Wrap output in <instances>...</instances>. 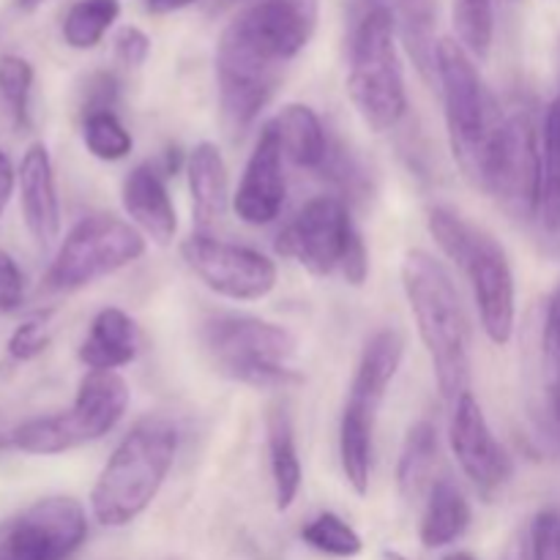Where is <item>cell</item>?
Segmentation results:
<instances>
[{"mask_svg": "<svg viewBox=\"0 0 560 560\" xmlns=\"http://www.w3.org/2000/svg\"><path fill=\"white\" fill-rule=\"evenodd\" d=\"M405 359V337L397 328H383V331L372 334L370 342L361 350L359 366L350 388L372 394V397L386 399L388 388H392L394 377H397L399 366Z\"/></svg>", "mask_w": 560, "mask_h": 560, "instance_id": "d4e9b609", "label": "cell"}, {"mask_svg": "<svg viewBox=\"0 0 560 560\" xmlns=\"http://www.w3.org/2000/svg\"><path fill=\"white\" fill-rule=\"evenodd\" d=\"M208 361L228 381L252 388H288L301 383L295 366L299 339L271 320L241 312H217L200 326Z\"/></svg>", "mask_w": 560, "mask_h": 560, "instance_id": "5b68a950", "label": "cell"}, {"mask_svg": "<svg viewBox=\"0 0 560 560\" xmlns=\"http://www.w3.org/2000/svg\"><path fill=\"white\" fill-rule=\"evenodd\" d=\"M452 16L457 42L470 58L485 60L495 36V0H452Z\"/></svg>", "mask_w": 560, "mask_h": 560, "instance_id": "83f0119b", "label": "cell"}, {"mask_svg": "<svg viewBox=\"0 0 560 560\" xmlns=\"http://www.w3.org/2000/svg\"><path fill=\"white\" fill-rule=\"evenodd\" d=\"M284 153L279 145V137L271 124L262 126L257 137L255 151L246 159L244 175H241L238 191L233 195V211L241 222L252 228L271 224L279 217L288 195V180H284Z\"/></svg>", "mask_w": 560, "mask_h": 560, "instance_id": "9a60e30c", "label": "cell"}, {"mask_svg": "<svg viewBox=\"0 0 560 560\" xmlns=\"http://www.w3.org/2000/svg\"><path fill=\"white\" fill-rule=\"evenodd\" d=\"M402 290L446 402L470 392V323L452 273L424 249L402 260Z\"/></svg>", "mask_w": 560, "mask_h": 560, "instance_id": "7a4b0ae2", "label": "cell"}, {"mask_svg": "<svg viewBox=\"0 0 560 560\" xmlns=\"http://www.w3.org/2000/svg\"><path fill=\"white\" fill-rule=\"evenodd\" d=\"M14 184H16V173L14 167H11V159L0 151V213H3V208L9 206V197L11 191H14Z\"/></svg>", "mask_w": 560, "mask_h": 560, "instance_id": "8d00e7d4", "label": "cell"}, {"mask_svg": "<svg viewBox=\"0 0 560 560\" xmlns=\"http://www.w3.org/2000/svg\"><path fill=\"white\" fill-rule=\"evenodd\" d=\"M427 228L443 255L468 277L487 339L498 348L512 342L517 326V284L506 249L498 244L495 235L476 228L446 206L430 208Z\"/></svg>", "mask_w": 560, "mask_h": 560, "instance_id": "277c9868", "label": "cell"}, {"mask_svg": "<svg viewBox=\"0 0 560 560\" xmlns=\"http://www.w3.org/2000/svg\"><path fill=\"white\" fill-rule=\"evenodd\" d=\"M25 301V277L9 252L0 249V312L20 310Z\"/></svg>", "mask_w": 560, "mask_h": 560, "instance_id": "e575fe53", "label": "cell"}, {"mask_svg": "<svg viewBox=\"0 0 560 560\" xmlns=\"http://www.w3.org/2000/svg\"><path fill=\"white\" fill-rule=\"evenodd\" d=\"M443 560H476L470 552H452V556H446Z\"/></svg>", "mask_w": 560, "mask_h": 560, "instance_id": "ab89813d", "label": "cell"}, {"mask_svg": "<svg viewBox=\"0 0 560 560\" xmlns=\"http://www.w3.org/2000/svg\"><path fill=\"white\" fill-rule=\"evenodd\" d=\"M474 184L495 197L514 217L539 219L541 137L528 113L517 109L503 115Z\"/></svg>", "mask_w": 560, "mask_h": 560, "instance_id": "30bf717a", "label": "cell"}, {"mask_svg": "<svg viewBox=\"0 0 560 560\" xmlns=\"http://www.w3.org/2000/svg\"><path fill=\"white\" fill-rule=\"evenodd\" d=\"M31 91L33 66L20 55H3L0 58V98L20 129H27L31 124Z\"/></svg>", "mask_w": 560, "mask_h": 560, "instance_id": "4dcf8cb0", "label": "cell"}, {"mask_svg": "<svg viewBox=\"0 0 560 560\" xmlns=\"http://www.w3.org/2000/svg\"><path fill=\"white\" fill-rule=\"evenodd\" d=\"M82 142L88 153L102 162H120L135 148V137L113 109H93L82 118Z\"/></svg>", "mask_w": 560, "mask_h": 560, "instance_id": "f1b7e54d", "label": "cell"}, {"mask_svg": "<svg viewBox=\"0 0 560 560\" xmlns=\"http://www.w3.org/2000/svg\"><path fill=\"white\" fill-rule=\"evenodd\" d=\"M129 399V383L118 372H88L69 410L22 421L11 432V443L33 457L74 452L109 435L124 419Z\"/></svg>", "mask_w": 560, "mask_h": 560, "instance_id": "52a82bcc", "label": "cell"}, {"mask_svg": "<svg viewBox=\"0 0 560 560\" xmlns=\"http://www.w3.org/2000/svg\"><path fill=\"white\" fill-rule=\"evenodd\" d=\"M88 517L74 498H44L0 523V560H69L85 545Z\"/></svg>", "mask_w": 560, "mask_h": 560, "instance_id": "7c38bea8", "label": "cell"}, {"mask_svg": "<svg viewBox=\"0 0 560 560\" xmlns=\"http://www.w3.org/2000/svg\"><path fill=\"white\" fill-rule=\"evenodd\" d=\"M180 257L189 271L222 299L246 304L266 299L277 288L279 271L271 257L211 233H191L180 244Z\"/></svg>", "mask_w": 560, "mask_h": 560, "instance_id": "8fae6325", "label": "cell"}, {"mask_svg": "<svg viewBox=\"0 0 560 560\" xmlns=\"http://www.w3.org/2000/svg\"><path fill=\"white\" fill-rule=\"evenodd\" d=\"M558 88H560V82H558Z\"/></svg>", "mask_w": 560, "mask_h": 560, "instance_id": "7bdbcfd3", "label": "cell"}, {"mask_svg": "<svg viewBox=\"0 0 560 560\" xmlns=\"http://www.w3.org/2000/svg\"><path fill=\"white\" fill-rule=\"evenodd\" d=\"M383 560H405V558L397 556V552H386V556H383Z\"/></svg>", "mask_w": 560, "mask_h": 560, "instance_id": "60d3db41", "label": "cell"}, {"mask_svg": "<svg viewBox=\"0 0 560 560\" xmlns=\"http://www.w3.org/2000/svg\"><path fill=\"white\" fill-rule=\"evenodd\" d=\"M528 560H560V512L545 509L530 523Z\"/></svg>", "mask_w": 560, "mask_h": 560, "instance_id": "d6a6232c", "label": "cell"}, {"mask_svg": "<svg viewBox=\"0 0 560 560\" xmlns=\"http://www.w3.org/2000/svg\"><path fill=\"white\" fill-rule=\"evenodd\" d=\"M142 337L135 317L118 306H104L91 320L88 337L82 339L77 359L91 372H118L140 355Z\"/></svg>", "mask_w": 560, "mask_h": 560, "instance_id": "ffe728a7", "label": "cell"}, {"mask_svg": "<svg viewBox=\"0 0 560 560\" xmlns=\"http://www.w3.org/2000/svg\"><path fill=\"white\" fill-rule=\"evenodd\" d=\"M164 178L167 175L156 164L145 162L137 164L120 186V202H124L129 222L159 246L173 244L175 233H178V213H175Z\"/></svg>", "mask_w": 560, "mask_h": 560, "instance_id": "e0dca14e", "label": "cell"}, {"mask_svg": "<svg viewBox=\"0 0 560 560\" xmlns=\"http://www.w3.org/2000/svg\"><path fill=\"white\" fill-rule=\"evenodd\" d=\"M49 345H52L49 312H38V315L27 317L25 323H20V326L14 328V334L9 337V345H5V350H9L11 359L20 361V364H25V361L38 359V355H42Z\"/></svg>", "mask_w": 560, "mask_h": 560, "instance_id": "1f68e13d", "label": "cell"}, {"mask_svg": "<svg viewBox=\"0 0 560 560\" xmlns=\"http://www.w3.org/2000/svg\"><path fill=\"white\" fill-rule=\"evenodd\" d=\"M438 430L432 421H416L402 441L397 463V490L405 501H419L421 495L432 490L435 485L438 468Z\"/></svg>", "mask_w": 560, "mask_h": 560, "instance_id": "cb8c5ba5", "label": "cell"}, {"mask_svg": "<svg viewBox=\"0 0 560 560\" xmlns=\"http://www.w3.org/2000/svg\"><path fill=\"white\" fill-rule=\"evenodd\" d=\"M195 3V0H151V5L156 11H173V9H184V5Z\"/></svg>", "mask_w": 560, "mask_h": 560, "instance_id": "74e56055", "label": "cell"}, {"mask_svg": "<svg viewBox=\"0 0 560 560\" xmlns=\"http://www.w3.org/2000/svg\"><path fill=\"white\" fill-rule=\"evenodd\" d=\"M348 96L372 131H388L408 113V88L397 49V16L372 3L353 31L348 63Z\"/></svg>", "mask_w": 560, "mask_h": 560, "instance_id": "8992f818", "label": "cell"}, {"mask_svg": "<svg viewBox=\"0 0 560 560\" xmlns=\"http://www.w3.org/2000/svg\"><path fill=\"white\" fill-rule=\"evenodd\" d=\"M541 355H545V370L560 372V284L550 293L541 323Z\"/></svg>", "mask_w": 560, "mask_h": 560, "instance_id": "836d02e7", "label": "cell"}, {"mask_svg": "<svg viewBox=\"0 0 560 560\" xmlns=\"http://www.w3.org/2000/svg\"><path fill=\"white\" fill-rule=\"evenodd\" d=\"M178 441V427L164 416L135 421L93 485V520L104 528H126L142 517L173 470Z\"/></svg>", "mask_w": 560, "mask_h": 560, "instance_id": "3957f363", "label": "cell"}, {"mask_svg": "<svg viewBox=\"0 0 560 560\" xmlns=\"http://www.w3.org/2000/svg\"><path fill=\"white\" fill-rule=\"evenodd\" d=\"M539 222L550 233L560 230V88L541 126V197Z\"/></svg>", "mask_w": 560, "mask_h": 560, "instance_id": "484cf974", "label": "cell"}, {"mask_svg": "<svg viewBox=\"0 0 560 560\" xmlns=\"http://www.w3.org/2000/svg\"><path fill=\"white\" fill-rule=\"evenodd\" d=\"M470 503L457 485L448 479H438L427 492L424 514H421L419 539L427 550H441L463 539L470 528Z\"/></svg>", "mask_w": 560, "mask_h": 560, "instance_id": "603a6c76", "label": "cell"}, {"mask_svg": "<svg viewBox=\"0 0 560 560\" xmlns=\"http://www.w3.org/2000/svg\"><path fill=\"white\" fill-rule=\"evenodd\" d=\"M317 20L320 0H255L228 22L217 44V88L230 135H244L268 107Z\"/></svg>", "mask_w": 560, "mask_h": 560, "instance_id": "6da1fadb", "label": "cell"}, {"mask_svg": "<svg viewBox=\"0 0 560 560\" xmlns=\"http://www.w3.org/2000/svg\"><path fill=\"white\" fill-rule=\"evenodd\" d=\"M435 77L441 82L452 153L470 180L501 126L503 113L481 80L476 60L457 38H441L435 49Z\"/></svg>", "mask_w": 560, "mask_h": 560, "instance_id": "ba28073f", "label": "cell"}, {"mask_svg": "<svg viewBox=\"0 0 560 560\" xmlns=\"http://www.w3.org/2000/svg\"><path fill=\"white\" fill-rule=\"evenodd\" d=\"M268 124L277 131L279 145H282L284 159L290 164L320 173L331 140H328L326 126H323L320 115L315 109L306 107V104H288Z\"/></svg>", "mask_w": 560, "mask_h": 560, "instance_id": "44dd1931", "label": "cell"}, {"mask_svg": "<svg viewBox=\"0 0 560 560\" xmlns=\"http://www.w3.org/2000/svg\"><path fill=\"white\" fill-rule=\"evenodd\" d=\"M145 241L129 219L91 213L69 230L44 282L55 293H74L140 260L145 255Z\"/></svg>", "mask_w": 560, "mask_h": 560, "instance_id": "9c48e42d", "label": "cell"}, {"mask_svg": "<svg viewBox=\"0 0 560 560\" xmlns=\"http://www.w3.org/2000/svg\"><path fill=\"white\" fill-rule=\"evenodd\" d=\"M268 432V463H271L273 503L277 512H288L301 492L304 470H301L299 446H295L293 416L284 405H273L266 419Z\"/></svg>", "mask_w": 560, "mask_h": 560, "instance_id": "7402d4cb", "label": "cell"}, {"mask_svg": "<svg viewBox=\"0 0 560 560\" xmlns=\"http://www.w3.org/2000/svg\"><path fill=\"white\" fill-rule=\"evenodd\" d=\"M383 399L350 388L339 419V463L355 495L364 498L372 481V452H375V424Z\"/></svg>", "mask_w": 560, "mask_h": 560, "instance_id": "ac0fdd59", "label": "cell"}, {"mask_svg": "<svg viewBox=\"0 0 560 560\" xmlns=\"http://www.w3.org/2000/svg\"><path fill=\"white\" fill-rule=\"evenodd\" d=\"M186 178H189L191 213L197 233H211L224 219L230 206V175L222 151L202 140L186 153Z\"/></svg>", "mask_w": 560, "mask_h": 560, "instance_id": "d6986e66", "label": "cell"}, {"mask_svg": "<svg viewBox=\"0 0 560 560\" xmlns=\"http://www.w3.org/2000/svg\"><path fill=\"white\" fill-rule=\"evenodd\" d=\"M301 539L315 552H323L328 558H355L364 550V541L355 534L350 523H345L339 514L323 512L315 520L301 528Z\"/></svg>", "mask_w": 560, "mask_h": 560, "instance_id": "f546056e", "label": "cell"}, {"mask_svg": "<svg viewBox=\"0 0 560 560\" xmlns=\"http://www.w3.org/2000/svg\"><path fill=\"white\" fill-rule=\"evenodd\" d=\"M355 230L342 197H312L279 233L277 252L299 262L312 277H331L342 271V262L353 246Z\"/></svg>", "mask_w": 560, "mask_h": 560, "instance_id": "4fadbf2b", "label": "cell"}, {"mask_svg": "<svg viewBox=\"0 0 560 560\" xmlns=\"http://www.w3.org/2000/svg\"><path fill=\"white\" fill-rule=\"evenodd\" d=\"M151 55V38L140 31V27H120L118 36H115V58L124 66H142Z\"/></svg>", "mask_w": 560, "mask_h": 560, "instance_id": "d590c367", "label": "cell"}, {"mask_svg": "<svg viewBox=\"0 0 560 560\" xmlns=\"http://www.w3.org/2000/svg\"><path fill=\"white\" fill-rule=\"evenodd\" d=\"M16 3H20L25 11H31V9H36V5H42L44 0H16Z\"/></svg>", "mask_w": 560, "mask_h": 560, "instance_id": "f35d334b", "label": "cell"}, {"mask_svg": "<svg viewBox=\"0 0 560 560\" xmlns=\"http://www.w3.org/2000/svg\"><path fill=\"white\" fill-rule=\"evenodd\" d=\"M448 446L454 459L459 463L463 474L470 485L479 490V495L495 498L503 487L512 481L514 463L506 448L492 432L479 399L465 392L452 405V421H448Z\"/></svg>", "mask_w": 560, "mask_h": 560, "instance_id": "5bb4252c", "label": "cell"}, {"mask_svg": "<svg viewBox=\"0 0 560 560\" xmlns=\"http://www.w3.org/2000/svg\"><path fill=\"white\" fill-rule=\"evenodd\" d=\"M512 560H528V556H514Z\"/></svg>", "mask_w": 560, "mask_h": 560, "instance_id": "b9f144b4", "label": "cell"}, {"mask_svg": "<svg viewBox=\"0 0 560 560\" xmlns=\"http://www.w3.org/2000/svg\"><path fill=\"white\" fill-rule=\"evenodd\" d=\"M16 184H20L22 217H25L27 233L42 249H49L60 233V202L58 189H55L52 159H49L44 142H33L22 153Z\"/></svg>", "mask_w": 560, "mask_h": 560, "instance_id": "2e32d148", "label": "cell"}, {"mask_svg": "<svg viewBox=\"0 0 560 560\" xmlns=\"http://www.w3.org/2000/svg\"><path fill=\"white\" fill-rule=\"evenodd\" d=\"M120 14L118 0H77L63 16V42L71 49H93Z\"/></svg>", "mask_w": 560, "mask_h": 560, "instance_id": "4316f807", "label": "cell"}]
</instances>
